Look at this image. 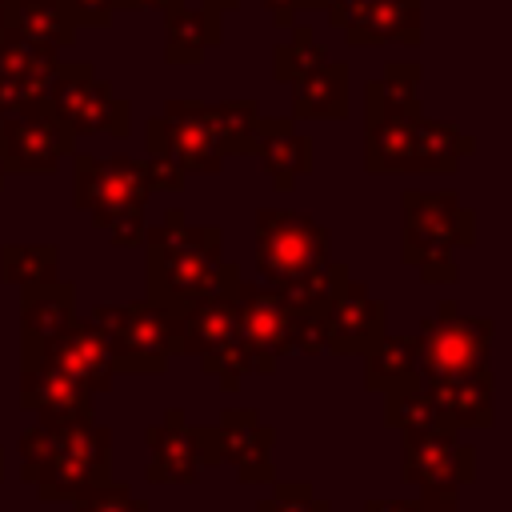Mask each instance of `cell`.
<instances>
[{
    "label": "cell",
    "mask_w": 512,
    "mask_h": 512,
    "mask_svg": "<svg viewBox=\"0 0 512 512\" xmlns=\"http://www.w3.org/2000/svg\"><path fill=\"white\" fill-rule=\"evenodd\" d=\"M20 476L40 500H76L112 480V432L92 416L36 420L20 432Z\"/></svg>",
    "instance_id": "6da1fadb"
},
{
    "label": "cell",
    "mask_w": 512,
    "mask_h": 512,
    "mask_svg": "<svg viewBox=\"0 0 512 512\" xmlns=\"http://www.w3.org/2000/svg\"><path fill=\"white\" fill-rule=\"evenodd\" d=\"M144 272L152 304L172 312L216 292L224 268V240L216 224H188L180 208H168L160 224L144 228Z\"/></svg>",
    "instance_id": "7a4b0ae2"
},
{
    "label": "cell",
    "mask_w": 512,
    "mask_h": 512,
    "mask_svg": "<svg viewBox=\"0 0 512 512\" xmlns=\"http://www.w3.org/2000/svg\"><path fill=\"white\" fill-rule=\"evenodd\" d=\"M144 160L132 156H88L72 152V204L88 212L92 228L108 232L116 248H136L144 240V204H148Z\"/></svg>",
    "instance_id": "3957f363"
},
{
    "label": "cell",
    "mask_w": 512,
    "mask_h": 512,
    "mask_svg": "<svg viewBox=\"0 0 512 512\" xmlns=\"http://www.w3.org/2000/svg\"><path fill=\"white\" fill-rule=\"evenodd\" d=\"M424 68L396 60L380 80L364 84V168L372 176L412 172V144L424 104L416 96Z\"/></svg>",
    "instance_id": "277c9868"
},
{
    "label": "cell",
    "mask_w": 512,
    "mask_h": 512,
    "mask_svg": "<svg viewBox=\"0 0 512 512\" xmlns=\"http://www.w3.org/2000/svg\"><path fill=\"white\" fill-rule=\"evenodd\" d=\"M404 232L400 256L420 272L424 284H456V248L476 244V212L456 200V192H404L400 196Z\"/></svg>",
    "instance_id": "5b68a950"
},
{
    "label": "cell",
    "mask_w": 512,
    "mask_h": 512,
    "mask_svg": "<svg viewBox=\"0 0 512 512\" xmlns=\"http://www.w3.org/2000/svg\"><path fill=\"white\" fill-rule=\"evenodd\" d=\"M236 336L256 356V372H276V360L288 352L316 356L324 352V312L292 308L288 296L272 284H236Z\"/></svg>",
    "instance_id": "8992f818"
},
{
    "label": "cell",
    "mask_w": 512,
    "mask_h": 512,
    "mask_svg": "<svg viewBox=\"0 0 512 512\" xmlns=\"http://www.w3.org/2000/svg\"><path fill=\"white\" fill-rule=\"evenodd\" d=\"M88 320L108 340L116 372H164L180 356V312L132 300V304H96Z\"/></svg>",
    "instance_id": "52a82bcc"
},
{
    "label": "cell",
    "mask_w": 512,
    "mask_h": 512,
    "mask_svg": "<svg viewBox=\"0 0 512 512\" xmlns=\"http://www.w3.org/2000/svg\"><path fill=\"white\" fill-rule=\"evenodd\" d=\"M328 248H332V232L316 216L292 212V208H256L260 284L288 288V284L304 280L308 272H316L320 264L332 260Z\"/></svg>",
    "instance_id": "ba28073f"
},
{
    "label": "cell",
    "mask_w": 512,
    "mask_h": 512,
    "mask_svg": "<svg viewBox=\"0 0 512 512\" xmlns=\"http://www.w3.org/2000/svg\"><path fill=\"white\" fill-rule=\"evenodd\" d=\"M492 332H496V324L488 316H464L456 300H440L436 316H424L412 332L420 344L416 376L420 380H460V376L488 372Z\"/></svg>",
    "instance_id": "9c48e42d"
},
{
    "label": "cell",
    "mask_w": 512,
    "mask_h": 512,
    "mask_svg": "<svg viewBox=\"0 0 512 512\" xmlns=\"http://www.w3.org/2000/svg\"><path fill=\"white\" fill-rule=\"evenodd\" d=\"M48 112L72 132H108L116 140H124L132 132V104L124 96H116V88L108 80H100L92 72V64L76 60V64H60V72L52 76L48 92H44Z\"/></svg>",
    "instance_id": "30bf717a"
},
{
    "label": "cell",
    "mask_w": 512,
    "mask_h": 512,
    "mask_svg": "<svg viewBox=\"0 0 512 512\" xmlns=\"http://www.w3.org/2000/svg\"><path fill=\"white\" fill-rule=\"evenodd\" d=\"M0 148L8 176H48L76 152V136L48 112L44 100L0 108Z\"/></svg>",
    "instance_id": "8fae6325"
},
{
    "label": "cell",
    "mask_w": 512,
    "mask_h": 512,
    "mask_svg": "<svg viewBox=\"0 0 512 512\" xmlns=\"http://www.w3.org/2000/svg\"><path fill=\"white\" fill-rule=\"evenodd\" d=\"M204 444V464H232L244 484H268L272 480V428L260 424L252 408H228L216 424L196 428Z\"/></svg>",
    "instance_id": "7c38bea8"
},
{
    "label": "cell",
    "mask_w": 512,
    "mask_h": 512,
    "mask_svg": "<svg viewBox=\"0 0 512 512\" xmlns=\"http://www.w3.org/2000/svg\"><path fill=\"white\" fill-rule=\"evenodd\" d=\"M476 476V452L456 428L404 432V480L420 488H460Z\"/></svg>",
    "instance_id": "4fadbf2b"
},
{
    "label": "cell",
    "mask_w": 512,
    "mask_h": 512,
    "mask_svg": "<svg viewBox=\"0 0 512 512\" xmlns=\"http://www.w3.org/2000/svg\"><path fill=\"white\" fill-rule=\"evenodd\" d=\"M56 72H60V48L24 36L16 24L0 28V108L44 100Z\"/></svg>",
    "instance_id": "5bb4252c"
},
{
    "label": "cell",
    "mask_w": 512,
    "mask_h": 512,
    "mask_svg": "<svg viewBox=\"0 0 512 512\" xmlns=\"http://www.w3.org/2000/svg\"><path fill=\"white\" fill-rule=\"evenodd\" d=\"M384 324H388V304L376 300L368 284L348 280L324 308V352L332 356L368 352L384 336Z\"/></svg>",
    "instance_id": "9a60e30c"
},
{
    "label": "cell",
    "mask_w": 512,
    "mask_h": 512,
    "mask_svg": "<svg viewBox=\"0 0 512 512\" xmlns=\"http://www.w3.org/2000/svg\"><path fill=\"white\" fill-rule=\"evenodd\" d=\"M236 284H240V264L224 260L216 292L180 308V356H204L236 340Z\"/></svg>",
    "instance_id": "2e32d148"
},
{
    "label": "cell",
    "mask_w": 512,
    "mask_h": 512,
    "mask_svg": "<svg viewBox=\"0 0 512 512\" xmlns=\"http://www.w3.org/2000/svg\"><path fill=\"white\" fill-rule=\"evenodd\" d=\"M160 128H164V140H168L172 156L180 160V168H184L188 176H192V172L212 176V172L224 168V152H220L216 132H212V124H208V104L172 96V100H164V108H160Z\"/></svg>",
    "instance_id": "e0dca14e"
},
{
    "label": "cell",
    "mask_w": 512,
    "mask_h": 512,
    "mask_svg": "<svg viewBox=\"0 0 512 512\" xmlns=\"http://www.w3.org/2000/svg\"><path fill=\"white\" fill-rule=\"evenodd\" d=\"M248 156H256L260 172L276 184V192H288L300 176L312 172V136L296 132L292 116H256L252 124V148Z\"/></svg>",
    "instance_id": "ac0fdd59"
},
{
    "label": "cell",
    "mask_w": 512,
    "mask_h": 512,
    "mask_svg": "<svg viewBox=\"0 0 512 512\" xmlns=\"http://www.w3.org/2000/svg\"><path fill=\"white\" fill-rule=\"evenodd\" d=\"M20 364L40 360V352L76 320V284L72 280H48L20 288Z\"/></svg>",
    "instance_id": "d6986e66"
},
{
    "label": "cell",
    "mask_w": 512,
    "mask_h": 512,
    "mask_svg": "<svg viewBox=\"0 0 512 512\" xmlns=\"http://www.w3.org/2000/svg\"><path fill=\"white\" fill-rule=\"evenodd\" d=\"M40 356L52 360L56 368H64L68 376H76L92 396L96 392H108L112 380H116V364H112L108 340L100 336V328L88 316H76Z\"/></svg>",
    "instance_id": "ffe728a7"
},
{
    "label": "cell",
    "mask_w": 512,
    "mask_h": 512,
    "mask_svg": "<svg viewBox=\"0 0 512 512\" xmlns=\"http://www.w3.org/2000/svg\"><path fill=\"white\" fill-rule=\"evenodd\" d=\"M148 480L152 484H192L208 464H204V444L200 432L184 420V408H168L160 424L148 428Z\"/></svg>",
    "instance_id": "44dd1931"
},
{
    "label": "cell",
    "mask_w": 512,
    "mask_h": 512,
    "mask_svg": "<svg viewBox=\"0 0 512 512\" xmlns=\"http://www.w3.org/2000/svg\"><path fill=\"white\" fill-rule=\"evenodd\" d=\"M20 404L28 412H36L40 420H80L92 416V392L68 376L64 368H56L52 360H32L20 364Z\"/></svg>",
    "instance_id": "7402d4cb"
},
{
    "label": "cell",
    "mask_w": 512,
    "mask_h": 512,
    "mask_svg": "<svg viewBox=\"0 0 512 512\" xmlns=\"http://www.w3.org/2000/svg\"><path fill=\"white\" fill-rule=\"evenodd\" d=\"M420 20H424V0H360L344 24V40L356 48H376V44L416 48L424 40Z\"/></svg>",
    "instance_id": "603a6c76"
},
{
    "label": "cell",
    "mask_w": 512,
    "mask_h": 512,
    "mask_svg": "<svg viewBox=\"0 0 512 512\" xmlns=\"http://www.w3.org/2000/svg\"><path fill=\"white\" fill-rule=\"evenodd\" d=\"M444 416L448 428H492L496 420V388H492V368L480 376H460V380H420Z\"/></svg>",
    "instance_id": "cb8c5ba5"
},
{
    "label": "cell",
    "mask_w": 512,
    "mask_h": 512,
    "mask_svg": "<svg viewBox=\"0 0 512 512\" xmlns=\"http://www.w3.org/2000/svg\"><path fill=\"white\" fill-rule=\"evenodd\" d=\"M224 40L220 12L208 4H180L164 12V60L168 64H200Z\"/></svg>",
    "instance_id": "d4e9b609"
},
{
    "label": "cell",
    "mask_w": 512,
    "mask_h": 512,
    "mask_svg": "<svg viewBox=\"0 0 512 512\" xmlns=\"http://www.w3.org/2000/svg\"><path fill=\"white\" fill-rule=\"evenodd\" d=\"M292 120H344L348 116V64H320L292 84Z\"/></svg>",
    "instance_id": "484cf974"
},
{
    "label": "cell",
    "mask_w": 512,
    "mask_h": 512,
    "mask_svg": "<svg viewBox=\"0 0 512 512\" xmlns=\"http://www.w3.org/2000/svg\"><path fill=\"white\" fill-rule=\"evenodd\" d=\"M476 152V140L452 124V120H432V116H420L416 124V144H412V172H436V176H448L460 168L464 156Z\"/></svg>",
    "instance_id": "4316f807"
},
{
    "label": "cell",
    "mask_w": 512,
    "mask_h": 512,
    "mask_svg": "<svg viewBox=\"0 0 512 512\" xmlns=\"http://www.w3.org/2000/svg\"><path fill=\"white\" fill-rule=\"evenodd\" d=\"M360 356H364V388L368 392H388V388L412 380L416 368H420V344H416V336H392V332H384Z\"/></svg>",
    "instance_id": "83f0119b"
},
{
    "label": "cell",
    "mask_w": 512,
    "mask_h": 512,
    "mask_svg": "<svg viewBox=\"0 0 512 512\" xmlns=\"http://www.w3.org/2000/svg\"><path fill=\"white\" fill-rule=\"evenodd\" d=\"M384 420H388L392 428H400V432L448 428V424H444V416L436 412V404H432L428 388L420 384V376H412V380H404V384H396V388H388V392H384Z\"/></svg>",
    "instance_id": "f1b7e54d"
},
{
    "label": "cell",
    "mask_w": 512,
    "mask_h": 512,
    "mask_svg": "<svg viewBox=\"0 0 512 512\" xmlns=\"http://www.w3.org/2000/svg\"><path fill=\"white\" fill-rule=\"evenodd\" d=\"M320 64H328V48L320 44L316 28H308V24H292V36L272 48V76L280 84H296L300 76L316 72Z\"/></svg>",
    "instance_id": "f546056e"
},
{
    "label": "cell",
    "mask_w": 512,
    "mask_h": 512,
    "mask_svg": "<svg viewBox=\"0 0 512 512\" xmlns=\"http://www.w3.org/2000/svg\"><path fill=\"white\" fill-rule=\"evenodd\" d=\"M56 264H60L56 244H4L0 248V276L4 284H16V288L56 280Z\"/></svg>",
    "instance_id": "4dcf8cb0"
},
{
    "label": "cell",
    "mask_w": 512,
    "mask_h": 512,
    "mask_svg": "<svg viewBox=\"0 0 512 512\" xmlns=\"http://www.w3.org/2000/svg\"><path fill=\"white\" fill-rule=\"evenodd\" d=\"M12 24H16L24 36L44 40V44H52V48H72V44H76V28H72V20L64 16L60 0H16Z\"/></svg>",
    "instance_id": "1f68e13d"
},
{
    "label": "cell",
    "mask_w": 512,
    "mask_h": 512,
    "mask_svg": "<svg viewBox=\"0 0 512 512\" xmlns=\"http://www.w3.org/2000/svg\"><path fill=\"white\" fill-rule=\"evenodd\" d=\"M256 116H260V104L256 100H220V104H208V124H212L216 144H220L224 156H248Z\"/></svg>",
    "instance_id": "d6a6232c"
},
{
    "label": "cell",
    "mask_w": 512,
    "mask_h": 512,
    "mask_svg": "<svg viewBox=\"0 0 512 512\" xmlns=\"http://www.w3.org/2000/svg\"><path fill=\"white\" fill-rule=\"evenodd\" d=\"M348 280H352V276H348V264L328 260V264H320L316 272H308L304 280H296V284H288V288H280V292L288 296V304H292V308L324 312V308L332 304V296H336Z\"/></svg>",
    "instance_id": "836d02e7"
},
{
    "label": "cell",
    "mask_w": 512,
    "mask_h": 512,
    "mask_svg": "<svg viewBox=\"0 0 512 512\" xmlns=\"http://www.w3.org/2000/svg\"><path fill=\"white\" fill-rule=\"evenodd\" d=\"M72 504H76V512H148V504L128 484H112V480L80 492Z\"/></svg>",
    "instance_id": "e575fe53"
},
{
    "label": "cell",
    "mask_w": 512,
    "mask_h": 512,
    "mask_svg": "<svg viewBox=\"0 0 512 512\" xmlns=\"http://www.w3.org/2000/svg\"><path fill=\"white\" fill-rule=\"evenodd\" d=\"M256 512H332L328 500H320L312 492V484L296 480V484H276L272 496H264L256 504Z\"/></svg>",
    "instance_id": "d590c367"
},
{
    "label": "cell",
    "mask_w": 512,
    "mask_h": 512,
    "mask_svg": "<svg viewBox=\"0 0 512 512\" xmlns=\"http://www.w3.org/2000/svg\"><path fill=\"white\" fill-rule=\"evenodd\" d=\"M60 8H64V16L72 20L76 32H80V28H108L112 16H116L112 0H60Z\"/></svg>",
    "instance_id": "8d00e7d4"
},
{
    "label": "cell",
    "mask_w": 512,
    "mask_h": 512,
    "mask_svg": "<svg viewBox=\"0 0 512 512\" xmlns=\"http://www.w3.org/2000/svg\"><path fill=\"white\" fill-rule=\"evenodd\" d=\"M260 4H264V12L272 16L276 28H288L292 16L304 12V8H320V0H260Z\"/></svg>",
    "instance_id": "74e56055"
},
{
    "label": "cell",
    "mask_w": 512,
    "mask_h": 512,
    "mask_svg": "<svg viewBox=\"0 0 512 512\" xmlns=\"http://www.w3.org/2000/svg\"><path fill=\"white\" fill-rule=\"evenodd\" d=\"M416 504H420V512H460L456 508V488H420Z\"/></svg>",
    "instance_id": "f35d334b"
},
{
    "label": "cell",
    "mask_w": 512,
    "mask_h": 512,
    "mask_svg": "<svg viewBox=\"0 0 512 512\" xmlns=\"http://www.w3.org/2000/svg\"><path fill=\"white\" fill-rule=\"evenodd\" d=\"M184 0H112V8L116 12H172V8H180Z\"/></svg>",
    "instance_id": "ab89813d"
},
{
    "label": "cell",
    "mask_w": 512,
    "mask_h": 512,
    "mask_svg": "<svg viewBox=\"0 0 512 512\" xmlns=\"http://www.w3.org/2000/svg\"><path fill=\"white\" fill-rule=\"evenodd\" d=\"M364 512H420L416 500H368Z\"/></svg>",
    "instance_id": "60d3db41"
},
{
    "label": "cell",
    "mask_w": 512,
    "mask_h": 512,
    "mask_svg": "<svg viewBox=\"0 0 512 512\" xmlns=\"http://www.w3.org/2000/svg\"><path fill=\"white\" fill-rule=\"evenodd\" d=\"M12 12H16V0H0V28L12 24Z\"/></svg>",
    "instance_id": "b9f144b4"
},
{
    "label": "cell",
    "mask_w": 512,
    "mask_h": 512,
    "mask_svg": "<svg viewBox=\"0 0 512 512\" xmlns=\"http://www.w3.org/2000/svg\"><path fill=\"white\" fill-rule=\"evenodd\" d=\"M208 8H216V12H236L240 8V0H204Z\"/></svg>",
    "instance_id": "7bdbcfd3"
},
{
    "label": "cell",
    "mask_w": 512,
    "mask_h": 512,
    "mask_svg": "<svg viewBox=\"0 0 512 512\" xmlns=\"http://www.w3.org/2000/svg\"><path fill=\"white\" fill-rule=\"evenodd\" d=\"M4 180H8V172H4V148H0V188H4Z\"/></svg>",
    "instance_id": "ee69618b"
}]
</instances>
